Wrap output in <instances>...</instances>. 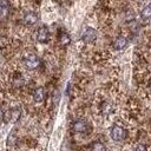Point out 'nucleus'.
Segmentation results:
<instances>
[{
    "instance_id": "2",
    "label": "nucleus",
    "mask_w": 151,
    "mask_h": 151,
    "mask_svg": "<svg viewBox=\"0 0 151 151\" xmlns=\"http://www.w3.org/2000/svg\"><path fill=\"white\" fill-rule=\"evenodd\" d=\"M110 136L114 142H120L126 138V131L119 125H113L110 131Z\"/></svg>"
},
{
    "instance_id": "11",
    "label": "nucleus",
    "mask_w": 151,
    "mask_h": 151,
    "mask_svg": "<svg viewBox=\"0 0 151 151\" xmlns=\"http://www.w3.org/2000/svg\"><path fill=\"white\" fill-rule=\"evenodd\" d=\"M59 42H60L63 46L68 45V44L71 42V38H70V35H68L66 32H63V33L59 35Z\"/></svg>"
},
{
    "instance_id": "8",
    "label": "nucleus",
    "mask_w": 151,
    "mask_h": 151,
    "mask_svg": "<svg viewBox=\"0 0 151 151\" xmlns=\"http://www.w3.org/2000/svg\"><path fill=\"white\" fill-rule=\"evenodd\" d=\"M126 45H127V39L125 37H118L113 42V48L117 51H120L124 47H126Z\"/></svg>"
},
{
    "instance_id": "4",
    "label": "nucleus",
    "mask_w": 151,
    "mask_h": 151,
    "mask_svg": "<svg viewBox=\"0 0 151 151\" xmlns=\"http://www.w3.org/2000/svg\"><path fill=\"white\" fill-rule=\"evenodd\" d=\"M20 113H21V111L19 109H11V110H7L6 112H4L2 118L6 123H11V122L14 123L20 118Z\"/></svg>"
},
{
    "instance_id": "13",
    "label": "nucleus",
    "mask_w": 151,
    "mask_h": 151,
    "mask_svg": "<svg viewBox=\"0 0 151 151\" xmlns=\"http://www.w3.org/2000/svg\"><path fill=\"white\" fill-rule=\"evenodd\" d=\"M8 14V7L5 2L0 4V19H5Z\"/></svg>"
},
{
    "instance_id": "16",
    "label": "nucleus",
    "mask_w": 151,
    "mask_h": 151,
    "mask_svg": "<svg viewBox=\"0 0 151 151\" xmlns=\"http://www.w3.org/2000/svg\"><path fill=\"white\" fill-rule=\"evenodd\" d=\"M149 86H150V90H151V81H150V84H149Z\"/></svg>"
},
{
    "instance_id": "10",
    "label": "nucleus",
    "mask_w": 151,
    "mask_h": 151,
    "mask_svg": "<svg viewBox=\"0 0 151 151\" xmlns=\"http://www.w3.org/2000/svg\"><path fill=\"white\" fill-rule=\"evenodd\" d=\"M140 18H142L143 20H145V21L151 19V4L147 5V6H145V7L142 9V12H140Z\"/></svg>"
},
{
    "instance_id": "15",
    "label": "nucleus",
    "mask_w": 151,
    "mask_h": 151,
    "mask_svg": "<svg viewBox=\"0 0 151 151\" xmlns=\"http://www.w3.org/2000/svg\"><path fill=\"white\" fill-rule=\"evenodd\" d=\"M134 151H146V147H145V145L139 144V145H137V146H136Z\"/></svg>"
},
{
    "instance_id": "1",
    "label": "nucleus",
    "mask_w": 151,
    "mask_h": 151,
    "mask_svg": "<svg viewBox=\"0 0 151 151\" xmlns=\"http://www.w3.org/2000/svg\"><path fill=\"white\" fill-rule=\"evenodd\" d=\"M22 61H24L25 67H27L28 70H35V68H38L39 65H40V59H39L35 54H32V53L25 55Z\"/></svg>"
},
{
    "instance_id": "9",
    "label": "nucleus",
    "mask_w": 151,
    "mask_h": 151,
    "mask_svg": "<svg viewBox=\"0 0 151 151\" xmlns=\"http://www.w3.org/2000/svg\"><path fill=\"white\" fill-rule=\"evenodd\" d=\"M33 99L35 103H41L45 99V90L42 87H37L33 92Z\"/></svg>"
},
{
    "instance_id": "12",
    "label": "nucleus",
    "mask_w": 151,
    "mask_h": 151,
    "mask_svg": "<svg viewBox=\"0 0 151 151\" xmlns=\"http://www.w3.org/2000/svg\"><path fill=\"white\" fill-rule=\"evenodd\" d=\"M88 151H106V147L103 143L100 142H96L91 145V147L88 149Z\"/></svg>"
},
{
    "instance_id": "5",
    "label": "nucleus",
    "mask_w": 151,
    "mask_h": 151,
    "mask_svg": "<svg viewBox=\"0 0 151 151\" xmlns=\"http://www.w3.org/2000/svg\"><path fill=\"white\" fill-rule=\"evenodd\" d=\"M96 38H97V32L92 27H86L81 34V39L85 42H93L96 40Z\"/></svg>"
},
{
    "instance_id": "14",
    "label": "nucleus",
    "mask_w": 151,
    "mask_h": 151,
    "mask_svg": "<svg viewBox=\"0 0 151 151\" xmlns=\"http://www.w3.org/2000/svg\"><path fill=\"white\" fill-rule=\"evenodd\" d=\"M59 98H60V96H59V91H54V93H53V103L57 104V103L59 101Z\"/></svg>"
},
{
    "instance_id": "7",
    "label": "nucleus",
    "mask_w": 151,
    "mask_h": 151,
    "mask_svg": "<svg viewBox=\"0 0 151 151\" xmlns=\"http://www.w3.org/2000/svg\"><path fill=\"white\" fill-rule=\"evenodd\" d=\"M38 21V15L34 13V12H27L24 17V22L27 25V26H32L34 25L35 22Z\"/></svg>"
},
{
    "instance_id": "3",
    "label": "nucleus",
    "mask_w": 151,
    "mask_h": 151,
    "mask_svg": "<svg viewBox=\"0 0 151 151\" xmlns=\"http://www.w3.org/2000/svg\"><path fill=\"white\" fill-rule=\"evenodd\" d=\"M73 130L77 133H90L91 131V126L86 120L83 119H78L73 123Z\"/></svg>"
},
{
    "instance_id": "6",
    "label": "nucleus",
    "mask_w": 151,
    "mask_h": 151,
    "mask_svg": "<svg viewBox=\"0 0 151 151\" xmlns=\"http://www.w3.org/2000/svg\"><path fill=\"white\" fill-rule=\"evenodd\" d=\"M48 38H50V32H48V28L46 26H41L39 29H38V33H37V39L39 42H47L48 41Z\"/></svg>"
}]
</instances>
